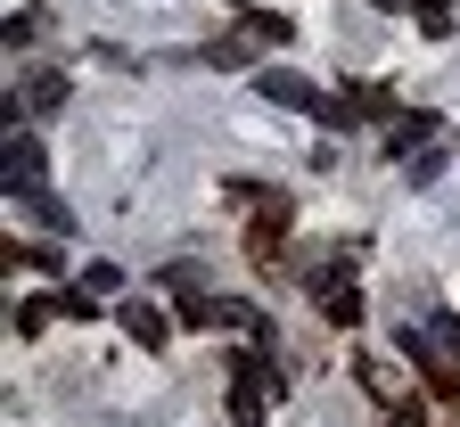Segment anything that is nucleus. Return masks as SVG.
<instances>
[{
    "mask_svg": "<svg viewBox=\"0 0 460 427\" xmlns=\"http://www.w3.org/2000/svg\"><path fill=\"white\" fill-rule=\"evenodd\" d=\"M279 395H288V370L271 353H239L230 361V419H263Z\"/></svg>",
    "mask_w": 460,
    "mask_h": 427,
    "instance_id": "nucleus-1",
    "label": "nucleus"
},
{
    "mask_svg": "<svg viewBox=\"0 0 460 427\" xmlns=\"http://www.w3.org/2000/svg\"><path fill=\"white\" fill-rule=\"evenodd\" d=\"M354 387H362L378 411H394V419H411V411H420L411 370H402V361H386V353H354Z\"/></svg>",
    "mask_w": 460,
    "mask_h": 427,
    "instance_id": "nucleus-2",
    "label": "nucleus"
},
{
    "mask_svg": "<svg viewBox=\"0 0 460 427\" xmlns=\"http://www.w3.org/2000/svg\"><path fill=\"white\" fill-rule=\"evenodd\" d=\"M247 255H255V271H288V206H271V214H255V230H247Z\"/></svg>",
    "mask_w": 460,
    "mask_h": 427,
    "instance_id": "nucleus-3",
    "label": "nucleus"
},
{
    "mask_svg": "<svg viewBox=\"0 0 460 427\" xmlns=\"http://www.w3.org/2000/svg\"><path fill=\"white\" fill-rule=\"evenodd\" d=\"M41 173H49V156H41V140H9V198H25V190H41Z\"/></svg>",
    "mask_w": 460,
    "mask_h": 427,
    "instance_id": "nucleus-4",
    "label": "nucleus"
},
{
    "mask_svg": "<svg viewBox=\"0 0 460 427\" xmlns=\"http://www.w3.org/2000/svg\"><path fill=\"white\" fill-rule=\"evenodd\" d=\"M17 107H25V115H58V107H66V75L41 67L33 83H17Z\"/></svg>",
    "mask_w": 460,
    "mask_h": 427,
    "instance_id": "nucleus-5",
    "label": "nucleus"
},
{
    "mask_svg": "<svg viewBox=\"0 0 460 427\" xmlns=\"http://www.w3.org/2000/svg\"><path fill=\"white\" fill-rule=\"evenodd\" d=\"M263 99L271 107H296V115H321V91L305 75H263Z\"/></svg>",
    "mask_w": 460,
    "mask_h": 427,
    "instance_id": "nucleus-6",
    "label": "nucleus"
},
{
    "mask_svg": "<svg viewBox=\"0 0 460 427\" xmlns=\"http://www.w3.org/2000/svg\"><path fill=\"white\" fill-rule=\"evenodd\" d=\"M124 337H132V345H164V313H156L148 296H132V304H124Z\"/></svg>",
    "mask_w": 460,
    "mask_h": 427,
    "instance_id": "nucleus-7",
    "label": "nucleus"
},
{
    "mask_svg": "<svg viewBox=\"0 0 460 427\" xmlns=\"http://www.w3.org/2000/svg\"><path fill=\"white\" fill-rule=\"evenodd\" d=\"M17 206H25V214H33V222H41V230H49V238H66V230H75V214H66V206H58V198H49V190H25V198H17Z\"/></svg>",
    "mask_w": 460,
    "mask_h": 427,
    "instance_id": "nucleus-8",
    "label": "nucleus"
},
{
    "mask_svg": "<svg viewBox=\"0 0 460 427\" xmlns=\"http://www.w3.org/2000/svg\"><path fill=\"white\" fill-rule=\"evenodd\" d=\"M436 140V115H386V148H420Z\"/></svg>",
    "mask_w": 460,
    "mask_h": 427,
    "instance_id": "nucleus-9",
    "label": "nucleus"
},
{
    "mask_svg": "<svg viewBox=\"0 0 460 427\" xmlns=\"http://www.w3.org/2000/svg\"><path fill=\"white\" fill-rule=\"evenodd\" d=\"M444 25H452V0H420V33H428V41H436V33H444Z\"/></svg>",
    "mask_w": 460,
    "mask_h": 427,
    "instance_id": "nucleus-10",
    "label": "nucleus"
},
{
    "mask_svg": "<svg viewBox=\"0 0 460 427\" xmlns=\"http://www.w3.org/2000/svg\"><path fill=\"white\" fill-rule=\"evenodd\" d=\"M17 329H25V337H41V329H49V304H41V296H33V304H17Z\"/></svg>",
    "mask_w": 460,
    "mask_h": 427,
    "instance_id": "nucleus-11",
    "label": "nucleus"
},
{
    "mask_svg": "<svg viewBox=\"0 0 460 427\" xmlns=\"http://www.w3.org/2000/svg\"><path fill=\"white\" fill-rule=\"evenodd\" d=\"M83 288H91V296H107V288H124V271H115V263H91V271H83Z\"/></svg>",
    "mask_w": 460,
    "mask_h": 427,
    "instance_id": "nucleus-12",
    "label": "nucleus"
}]
</instances>
